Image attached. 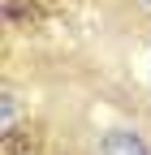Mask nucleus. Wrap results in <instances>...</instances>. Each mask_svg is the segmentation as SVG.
Here are the masks:
<instances>
[{
	"instance_id": "obj_2",
	"label": "nucleus",
	"mask_w": 151,
	"mask_h": 155,
	"mask_svg": "<svg viewBox=\"0 0 151 155\" xmlns=\"http://www.w3.org/2000/svg\"><path fill=\"white\" fill-rule=\"evenodd\" d=\"M13 121H17V108H13V99L5 95V121H0V125H5V134L13 129Z\"/></svg>"
},
{
	"instance_id": "obj_3",
	"label": "nucleus",
	"mask_w": 151,
	"mask_h": 155,
	"mask_svg": "<svg viewBox=\"0 0 151 155\" xmlns=\"http://www.w3.org/2000/svg\"><path fill=\"white\" fill-rule=\"evenodd\" d=\"M143 5H151V0H143Z\"/></svg>"
},
{
	"instance_id": "obj_1",
	"label": "nucleus",
	"mask_w": 151,
	"mask_h": 155,
	"mask_svg": "<svg viewBox=\"0 0 151 155\" xmlns=\"http://www.w3.org/2000/svg\"><path fill=\"white\" fill-rule=\"evenodd\" d=\"M99 155H151L134 129H108L99 138Z\"/></svg>"
}]
</instances>
